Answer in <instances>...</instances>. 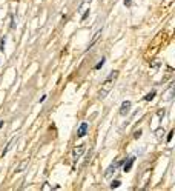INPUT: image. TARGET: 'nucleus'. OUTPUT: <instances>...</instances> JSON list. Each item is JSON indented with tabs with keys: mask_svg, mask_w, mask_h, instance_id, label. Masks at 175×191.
Returning a JSON list of instances; mask_svg holds the SVG:
<instances>
[{
	"mask_svg": "<svg viewBox=\"0 0 175 191\" xmlns=\"http://www.w3.org/2000/svg\"><path fill=\"white\" fill-rule=\"evenodd\" d=\"M117 77H118V71H112V73L109 74V77L103 82L102 90H100V93H98V97H100V99H105L106 96L111 93V90H112V86H114V83H115V80H117Z\"/></svg>",
	"mask_w": 175,
	"mask_h": 191,
	"instance_id": "nucleus-1",
	"label": "nucleus"
},
{
	"mask_svg": "<svg viewBox=\"0 0 175 191\" xmlns=\"http://www.w3.org/2000/svg\"><path fill=\"white\" fill-rule=\"evenodd\" d=\"M122 163H123L122 160H117L115 163H111V167H109V168H108V170L105 171V177H106V179H109V177H111V176L115 173V170H117V168H118Z\"/></svg>",
	"mask_w": 175,
	"mask_h": 191,
	"instance_id": "nucleus-2",
	"label": "nucleus"
},
{
	"mask_svg": "<svg viewBox=\"0 0 175 191\" xmlns=\"http://www.w3.org/2000/svg\"><path fill=\"white\" fill-rule=\"evenodd\" d=\"M85 150H86V145H78L77 148H74V151H72L74 160H78V159L82 157V154L85 153Z\"/></svg>",
	"mask_w": 175,
	"mask_h": 191,
	"instance_id": "nucleus-3",
	"label": "nucleus"
},
{
	"mask_svg": "<svg viewBox=\"0 0 175 191\" xmlns=\"http://www.w3.org/2000/svg\"><path fill=\"white\" fill-rule=\"evenodd\" d=\"M129 113H131V102H129V100H124L122 103V106H120V114H122L123 117H126Z\"/></svg>",
	"mask_w": 175,
	"mask_h": 191,
	"instance_id": "nucleus-4",
	"label": "nucleus"
},
{
	"mask_svg": "<svg viewBox=\"0 0 175 191\" xmlns=\"http://www.w3.org/2000/svg\"><path fill=\"white\" fill-rule=\"evenodd\" d=\"M134 162H135V157H134V156L128 157V160H126V162H124V165H123V171H124V173L131 171V168H132Z\"/></svg>",
	"mask_w": 175,
	"mask_h": 191,
	"instance_id": "nucleus-5",
	"label": "nucleus"
},
{
	"mask_svg": "<svg viewBox=\"0 0 175 191\" xmlns=\"http://www.w3.org/2000/svg\"><path fill=\"white\" fill-rule=\"evenodd\" d=\"M88 130H89V125H88L86 122H83V123L78 126V133H77V136H78V137H83V136H86Z\"/></svg>",
	"mask_w": 175,
	"mask_h": 191,
	"instance_id": "nucleus-6",
	"label": "nucleus"
},
{
	"mask_svg": "<svg viewBox=\"0 0 175 191\" xmlns=\"http://www.w3.org/2000/svg\"><path fill=\"white\" fill-rule=\"evenodd\" d=\"M28 163H29V160H28V159H26V160H23V162L18 165L17 168H16V173H22L25 168H26V167H28Z\"/></svg>",
	"mask_w": 175,
	"mask_h": 191,
	"instance_id": "nucleus-7",
	"label": "nucleus"
},
{
	"mask_svg": "<svg viewBox=\"0 0 175 191\" xmlns=\"http://www.w3.org/2000/svg\"><path fill=\"white\" fill-rule=\"evenodd\" d=\"M100 36H102V31H98V33H97V34L92 37V40H91V43H89V46H88V48H91V46H92V45H94V43L98 40V37H100Z\"/></svg>",
	"mask_w": 175,
	"mask_h": 191,
	"instance_id": "nucleus-8",
	"label": "nucleus"
},
{
	"mask_svg": "<svg viewBox=\"0 0 175 191\" xmlns=\"http://www.w3.org/2000/svg\"><path fill=\"white\" fill-rule=\"evenodd\" d=\"M16 140H17V139H12V140H11V142L8 143V147H6V148L3 150V154H6L8 151H9V150H11V148H12V145H14V142H16Z\"/></svg>",
	"mask_w": 175,
	"mask_h": 191,
	"instance_id": "nucleus-9",
	"label": "nucleus"
},
{
	"mask_svg": "<svg viewBox=\"0 0 175 191\" xmlns=\"http://www.w3.org/2000/svg\"><path fill=\"white\" fill-rule=\"evenodd\" d=\"M155 97V91H151L149 94H146V97H144V100H148V102H151L152 99Z\"/></svg>",
	"mask_w": 175,
	"mask_h": 191,
	"instance_id": "nucleus-10",
	"label": "nucleus"
},
{
	"mask_svg": "<svg viewBox=\"0 0 175 191\" xmlns=\"http://www.w3.org/2000/svg\"><path fill=\"white\" fill-rule=\"evenodd\" d=\"M120 183H122L120 180H114V182L111 183V188H112V190H114V188H118V187H120Z\"/></svg>",
	"mask_w": 175,
	"mask_h": 191,
	"instance_id": "nucleus-11",
	"label": "nucleus"
},
{
	"mask_svg": "<svg viewBox=\"0 0 175 191\" xmlns=\"http://www.w3.org/2000/svg\"><path fill=\"white\" fill-rule=\"evenodd\" d=\"M103 65H105V59H102V60H100V62H98V63L95 65V70H100V68H102Z\"/></svg>",
	"mask_w": 175,
	"mask_h": 191,
	"instance_id": "nucleus-12",
	"label": "nucleus"
},
{
	"mask_svg": "<svg viewBox=\"0 0 175 191\" xmlns=\"http://www.w3.org/2000/svg\"><path fill=\"white\" fill-rule=\"evenodd\" d=\"M3 48H5V37L0 40V51H3Z\"/></svg>",
	"mask_w": 175,
	"mask_h": 191,
	"instance_id": "nucleus-13",
	"label": "nucleus"
},
{
	"mask_svg": "<svg viewBox=\"0 0 175 191\" xmlns=\"http://www.w3.org/2000/svg\"><path fill=\"white\" fill-rule=\"evenodd\" d=\"M140 136H141V130H138V131H135V133H134V137H135V139H138Z\"/></svg>",
	"mask_w": 175,
	"mask_h": 191,
	"instance_id": "nucleus-14",
	"label": "nucleus"
},
{
	"mask_svg": "<svg viewBox=\"0 0 175 191\" xmlns=\"http://www.w3.org/2000/svg\"><path fill=\"white\" fill-rule=\"evenodd\" d=\"M172 136H174V131H171V133H169V136H168V142H171V140H172Z\"/></svg>",
	"mask_w": 175,
	"mask_h": 191,
	"instance_id": "nucleus-15",
	"label": "nucleus"
},
{
	"mask_svg": "<svg viewBox=\"0 0 175 191\" xmlns=\"http://www.w3.org/2000/svg\"><path fill=\"white\" fill-rule=\"evenodd\" d=\"M131 3H132V0H124V5L126 6H131Z\"/></svg>",
	"mask_w": 175,
	"mask_h": 191,
	"instance_id": "nucleus-16",
	"label": "nucleus"
}]
</instances>
